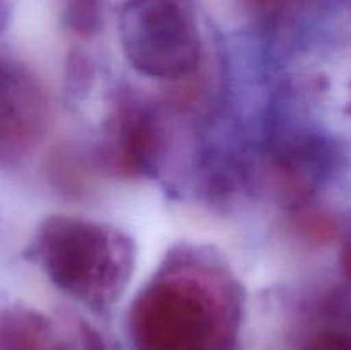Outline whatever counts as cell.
Masks as SVG:
<instances>
[{
	"mask_svg": "<svg viewBox=\"0 0 351 350\" xmlns=\"http://www.w3.org/2000/svg\"><path fill=\"white\" fill-rule=\"evenodd\" d=\"M239 311L235 283L219 270L171 268L136 297L130 335L137 350H232Z\"/></svg>",
	"mask_w": 351,
	"mask_h": 350,
	"instance_id": "obj_1",
	"label": "cell"
},
{
	"mask_svg": "<svg viewBox=\"0 0 351 350\" xmlns=\"http://www.w3.org/2000/svg\"><path fill=\"white\" fill-rule=\"evenodd\" d=\"M34 253L58 290L93 309L119 301L136 263L129 235L82 216L55 215L45 220Z\"/></svg>",
	"mask_w": 351,
	"mask_h": 350,
	"instance_id": "obj_2",
	"label": "cell"
},
{
	"mask_svg": "<svg viewBox=\"0 0 351 350\" xmlns=\"http://www.w3.org/2000/svg\"><path fill=\"white\" fill-rule=\"evenodd\" d=\"M119 36L127 62L158 81L185 79L199 67L201 40L173 0H129L119 14Z\"/></svg>",
	"mask_w": 351,
	"mask_h": 350,
	"instance_id": "obj_3",
	"label": "cell"
},
{
	"mask_svg": "<svg viewBox=\"0 0 351 350\" xmlns=\"http://www.w3.org/2000/svg\"><path fill=\"white\" fill-rule=\"evenodd\" d=\"M158 150V129L149 110L123 103L108 129V158L125 175L149 174Z\"/></svg>",
	"mask_w": 351,
	"mask_h": 350,
	"instance_id": "obj_4",
	"label": "cell"
},
{
	"mask_svg": "<svg viewBox=\"0 0 351 350\" xmlns=\"http://www.w3.org/2000/svg\"><path fill=\"white\" fill-rule=\"evenodd\" d=\"M0 350H74L43 314L31 309L0 311Z\"/></svg>",
	"mask_w": 351,
	"mask_h": 350,
	"instance_id": "obj_5",
	"label": "cell"
},
{
	"mask_svg": "<svg viewBox=\"0 0 351 350\" xmlns=\"http://www.w3.org/2000/svg\"><path fill=\"white\" fill-rule=\"evenodd\" d=\"M302 350H351V331L336 325H321L305 336Z\"/></svg>",
	"mask_w": 351,
	"mask_h": 350,
	"instance_id": "obj_6",
	"label": "cell"
},
{
	"mask_svg": "<svg viewBox=\"0 0 351 350\" xmlns=\"http://www.w3.org/2000/svg\"><path fill=\"white\" fill-rule=\"evenodd\" d=\"M300 230L311 240H329L336 232L335 222L324 215L300 216Z\"/></svg>",
	"mask_w": 351,
	"mask_h": 350,
	"instance_id": "obj_7",
	"label": "cell"
},
{
	"mask_svg": "<svg viewBox=\"0 0 351 350\" xmlns=\"http://www.w3.org/2000/svg\"><path fill=\"white\" fill-rule=\"evenodd\" d=\"M96 2L98 0H67L69 17L79 30L93 26L96 19Z\"/></svg>",
	"mask_w": 351,
	"mask_h": 350,
	"instance_id": "obj_8",
	"label": "cell"
},
{
	"mask_svg": "<svg viewBox=\"0 0 351 350\" xmlns=\"http://www.w3.org/2000/svg\"><path fill=\"white\" fill-rule=\"evenodd\" d=\"M339 266H341L345 280L351 285V237L346 239V242L341 247V253H339Z\"/></svg>",
	"mask_w": 351,
	"mask_h": 350,
	"instance_id": "obj_9",
	"label": "cell"
}]
</instances>
